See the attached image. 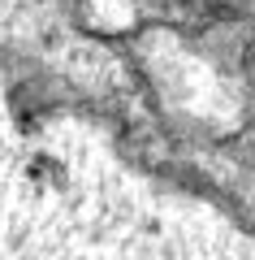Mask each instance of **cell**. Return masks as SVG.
<instances>
[]
</instances>
